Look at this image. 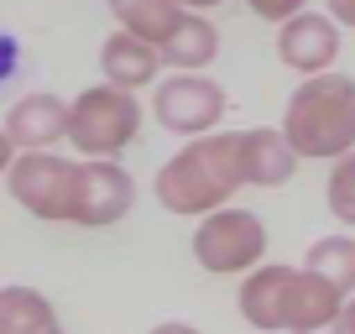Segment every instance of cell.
<instances>
[{
    "label": "cell",
    "mask_w": 355,
    "mask_h": 334,
    "mask_svg": "<svg viewBox=\"0 0 355 334\" xmlns=\"http://www.w3.org/2000/svg\"><path fill=\"white\" fill-rule=\"evenodd\" d=\"M303 272L319 277L324 288H334L340 298L355 292V240L350 235H324V240L309 245V256H303Z\"/></svg>",
    "instance_id": "2e32d148"
},
{
    "label": "cell",
    "mask_w": 355,
    "mask_h": 334,
    "mask_svg": "<svg viewBox=\"0 0 355 334\" xmlns=\"http://www.w3.org/2000/svg\"><path fill=\"white\" fill-rule=\"evenodd\" d=\"M324 16H329L334 26H355V0H329V11H324Z\"/></svg>",
    "instance_id": "ffe728a7"
},
{
    "label": "cell",
    "mask_w": 355,
    "mask_h": 334,
    "mask_svg": "<svg viewBox=\"0 0 355 334\" xmlns=\"http://www.w3.org/2000/svg\"><path fill=\"white\" fill-rule=\"evenodd\" d=\"M214 53H220V32H214V21L183 6L178 26L167 32V42L157 47V63L178 68V73H199V68L214 63Z\"/></svg>",
    "instance_id": "7c38bea8"
},
{
    "label": "cell",
    "mask_w": 355,
    "mask_h": 334,
    "mask_svg": "<svg viewBox=\"0 0 355 334\" xmlns=\"http://www.w3.org/2000/svg\"><path fill=\"white\" fill-rule=\"evenodd\" d=\"M11 162H16V146L6 141V131H0V178H6V173H11Z\"/></svg>",
    "instance_id": "44dd1931"
},
{
    "label": "cell",
    "mask_w": 355,
    "mask_h": 334,
    "mask_svg": "<svg viewBox=\"0 0 355 334\" xmlns=\"http://www.w3.org/2000/svg\"><path fill=\"white\" fill-rule=\"evenodd\" d=\"M141 131V105L136 94H121L110 84H94L78 100H68V141L89 162H115Z\"/></svg>",
    "instance_id": "3957f363"
},
{
    "label": "cell",
    "mask_w": 355,
    "mask_h": 334,
    "mask_svg": "<svg viewBox=\"0 0 355 334\" xmlns=\"http://www.w3.org/2000/svg\"><path fill=\"white\" fill-rule=\"evenodd\" d=\"M53 334H63V329H53Z\"/></svg>",
    "instance_id": "d4e9b609"
},
{
    "label": "cell",
    "mask_w": 355,
    "mask_h": 334,
    "mask_svg": "<svg viewBox=\"0 0 355 334\" xmlns=\"http://www.w3.org/2000/svg\"><path fill=\"white\" fill-rule=\"evenodd\" d=\"M115 32L136 37V42H146L157 53V47L167 42V32L178 26V16H183V6L178 0H115Z\"/></svg>",
    "instance_id": "9a60e30c"
},
{
    "label": "cell",
    "mask_w": 355,
    "mask_h": 334,
    "mask_svg": "<svg viewBox=\"0 0 355 334\" xmlns=\"http://www.w3.org/2000/svg\"><path fill=\"white\" fill-rule=\"evenodd\" d=\"M303 334H350V329H345V324L334 319V324H319V329H303Z\"/></svg>",
    "instance_id": "cb8c5ba5"
},
{
    "label": "cell",
    "mask_w": 355,
    "mask_h": 334,
    "mask_svg": "<svg viewBox=\"0 0 355 334\" xmlns=\"http://www.w3.org/2000/svg\"><path fill=\"white\" fill-rule=\"evenodd\" d=\"M152 334H199V329H193V324H178V319H167V324H157Z\"/></svg>",
    "instance_id": "7402d4cb"
},
{
    "label": "cell",
    "mask_w": 355,
    "mask_h": 334,
    "mask_svg": "<svg viewBox=\"0 0 355 334\" xmlns=\"http://www.w3.org/2000/svg\"><path fill=\"white\" fill-rule=\"evenodd\" d=\"M100 73H105L110 89L136 94V89H146V84H157L162 63H157V53L146 42H136V37H125V32H110L105 47H100Z\"/></svg>",
    "instance_id": "4fadbf2b"
},
{
    "label": "cell",
    "mask_w": 355,
    "mask_h": 334,
    "mask_svg": "<svg viewBox=\"0 0 355 334\" xmlns=\"http://www.w3.org/2000/svg\"><path fill=\"white\" fill-rule=\"evenodd\" d=\"M225 105H230L225 89L204 73H173L167 84H157V94H152V115L162 121V131L189 136V141L220 131Z\"/></svg>",
    "instance_id": "8992f818"
},
{
    "label": "cell",
    "mask_w": 355,
    "mask_h": 334,
    "mask_svg": "<svg viewBox=\"0 0 355 334\" xmlns=\"http://www.w3.org/2000/svg\"><path fill=\"white\" fill-rule=\"evenodd\" d=\"M288 288H293V267H256L245 272L241 292H235V308L251 329L261 334H282V319H288Z\"/></svg>",
    "instance_id": "30bf717a"
},
{
    "label": "cell",
    "mask_w": 355,
    "mask_h": 334,
    "mask_svg": "<svg viewBox=\"0 0 355 334\" xmlns=\"http://www.w3.org/2000/svg\"><path fill=\"white\" fill-rule=\"evenodd\" d=\"M136 204V183L121 162H78V199H73V225L105 230L125 220Z\"/></svg>",
    "instance_id": "52a82bcc"
},
{
    "label": "cell",
    "mask_w": 355,
    "mask_h": 334,
    "mask_svg": "<svg viewBox=\"0 0 355 334\" xmlns=\"http://www.w3.org/2000/svg\"><path fill=\"white\" fill-rule=\"evenodd\" d=\"M58 308L37 288H0V334H53Z\"/></svg>",
    "instance_id": "e0dca14e"
},
{
    "label": "cell",
    "mask_w": 355,
    "mask_h": 334,
    "mask_svg": "<svg viewBox=\"0 0 355 334\" xmlns=\"http://www.w3.org/2000/svg\"><path fill=\"white\" fill-rule=\"evenodd\" d=\"M16 63H21V47H16V37H6V32H0V78L11 73Z\"/></svg>",
    "instance_id": "d6986e66"
},
{
    "label": "cell",
    "mask_w": 355,
    "mask_h": 334,
    "mask_svg": "<svg viewBox=\"0 0 355 334\" xmlns=\"http://www.w3.org/2000/svg\"><path fill=\"white\" fill-rule=\"evenodd\" d=\"M0 131H6V141H11L16 152H53L58 141H68V100H58V94H47V89L21 94Z\"/></svg>",
    "instance_id": "9c48e42d"
},
{
    "label": "cell",
    "mask_w": 355,
    "mask_h": 334,
    "mask_svg": "<svg viewBox=\"0 0 355 334\" xmlns=\"http://www.w3.org/2000/svg\"><path fill=\"white\" fill-rule=\"evenodd\" d=\"M345 308V298L334 288H324L319 277H309V272H293V288H288V319H282V329L288 334H303V329H319V324H334Z\"/></svg>",
    "instance_id": "5bb4252c"
},
{
    "label": "cell",
    "mask_w": 355,
    "mask_h": 334,
    "mask_svg": "<svg viewBox=\"0 0 355 334\" xmlns=\"http://www.w3.org/2000/svg\"><path fill=\"white\" fill-rule=\"evenodd\" d=\"M6 188L26 214L47 225H73V199H78V162L58 152H16Z\"/></svg>",
    "instance_id": "5b68a950"
},
{
    "label": "cell",
    "mask_w": 355,
    "mask_h": 334,
    "mask_svg": "<svg viewBox=\"0 0 355 334\" xmlns=\"http://www.w3.org/2000/svg\"><path fill=\"white\" fill-rule=\"evenodd\" d=\"M282 141L298 162H340L355 152V78L319 73L303 78L282 110Z\"/></svg>",
    "instance_id": "7a4b0ae2"
},
{
    "label": "cell",
    "mask_w": 355,
    "mask_h": 334,
    "mask_svg": "<svg viewBox=\"0 0 355 334\" xmlns=\"http://www.w3.org/2000/svg\"><path fill=\"white\" fill-rule=\"evenodd\" d=\"M293 173H298V157L288 152V141L277 131H266V125L241 131V183H251V188H282Z\"/></svg>",
    "instance_id": "8fae6325"
},
{
    "label": "cell",
    "mask_w": 355,
    "mask_h": 334,
    "mask_svg": "<svg viewBox=\"0 0 355 334\" xmlns=\"http://www.w3.org/2000/svg\"><path fill=\"white\" fill-rule=\"evenodd\" d=\"M266 256V225L251 209H214L193 230V261L209 277H245Z\"/></svg>",
    "instance_id": "277c9868"
},
{
    "label": "cell",
    "mask_w": 355,
    "mask_h": 334,
    "mask_svg": "<svg viewBox=\"0 0 355 334\" xmlns=\"http://www.w3.org/2000/svg\"><path fill=\"white\" fill-rule=\"evenodd\" d=\"M340 324H345V329L355 334V292H350V298H345V308H340Z\"/></svg>",
    "instance_id": "603a6c76"
},
{
    "label": "cell",
    "mask_w": 355,
    "mask_h": 334,
    "mask_svg": "<svg viewBox=\"0 0 355 334\" xmlns=\"http://www.w3.org/2000/svg\"><path fill=\"white\" fill-rule=\"evenodd\" d=\"M157 204L167 214H189V220H204V214L225 209L235 199L241 183V131H214L189 141L178 157H167L157 167Z\"/></svg>",
    "instance_id": "6da1fadb"
},
{
    "label": "cell",
    "mask_w": 355,
    "mask_h": 334,
    "mask_svg": "<svg viewBox=\"0 0 355 334\" xmlns=\"http://www.w3.org/2000/svg\"><path fill=\"white\" fill-rule=\"evenodd\" d=\"M340 47H345V37H340V26H334L324 11H298L293 21L277 26V58L293 68V73H303V78L329 73L334 58H340Z\"/></svg>",
    "instance_id": "ba28073f"
},
{
    "label": "cell",
    "mask_w": 355,
    "mask_h": 334,
    "mask_svg": "<svg viewBox=\"0 0 355 334\" xmlns=\"http://www.w3.org/2000/svg\"><path fill=\"white\" fill-rule=\"evenodd\" d=\"M324 199H329V214H334L340 225H355V152H345L340 162L329 167Z\"/></svg>",
    "instance_id": "ac0fdd59"
}]
</instances>
